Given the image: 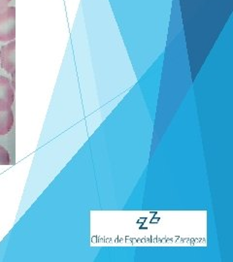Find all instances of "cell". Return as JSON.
Listing matches in <instances>:
<instances>
[{
    "instance_id": "1",
    "label": "cell",
    "mask_w": 233,
    "mask_h": 262,
    "mask_svg": "<svg viewBox=\"0 0 233 262\" xmlns=\"http://www.w3.org/2000/svg\"><path fill=\"white\" fill-rule=\"evenodd\" d=\"M16 38V8L7 6L0 9V42H10Z\"/></svg>"
},
{
    "instance_id": "2",
    "label": "cell",
    "mask_w": 233,
    "mask_h": 262,
    "mask_svg": "<svg viewBox=\"0 0 233 262\" xmlns=\"http://www.w3.org/2000/svg\"><path fill=\"white\" fill-rule=\"evenodd\" d=\"M0 64L15 80L16 76V41H10L0 49Z\"/></svg>"
},
{
    "instance_id": "3",
    "label": "cell",
    "mask_w": 233,
    "mask_h": 262,
    "mask_svg": "<svg viewBox=\"0 0 233 262\" xmlns=\"http://www.w3.org/2000/svg\"><path fill=\"white\" fill-rule=\"evenodd\" d=\"M15 100V84L9 78L0 76V111H7L12 109Z\"/></svg>"
},
{
    "instance_id": "6",
    "label": "cell",
    "mask_w": 233,
    "mask_h": 262,
    "mask_svg": "<svg viewBox=\"0 0 233 262\" xmlns=\"http://www.w3.org/2000/svg\"><path fill=\"white\" fill-rule=\"evenodd\" d=\"M11 2V0H0V9L7 7V5Z\"/></svg>"
},
{
    "instance_id": "5",
    "label": "cell",
    "mask_w": 233,
    "mask_h": 262,
    "mask_svg": "<svg viewBox=\"0 0 233 262\" xmlns=\"http://www.w3.org/2000/svg\"><path fill=\"white\" fill-rule=\"evenodd\" d=\"M11 164L9 151L3 146H0V165H9Z\"/></svg>"
},
{
    "instance_id": "4",
    "label": "cell",
    "mask_w": 233,
    "mask_h": 262,
    "mask_svg": "<svg viewBox=\"0 0 233 262\" xmlns=\"http://www.w3.org/2000/svg\"><path fill=\"white\" fill-rule=\"evenodd\" d=\"M14 122L15 118L12 109L3 112L0 111V136L7 135L9 133L14 126Z\"/></svg>"
}]
</instances>
